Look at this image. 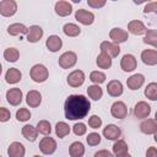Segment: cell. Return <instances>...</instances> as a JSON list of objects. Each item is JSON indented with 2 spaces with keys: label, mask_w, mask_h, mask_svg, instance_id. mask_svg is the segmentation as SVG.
Wrapping results in <instances>:
<instances>
[{
  "label": "cell",
  "mask_w": 157,
  "mask_h": 157,
  "mask_svg": "<svg viewBox=\"0 0 157 157\" xmlns=\"http://www.w3.org/2000/svg\"><path fill=\"white\" fill-rule=\"evenodd\" d=\"M146 157H157V148L156 147H148L146 151Z\"/></svg>",
  "instance_id": "cell-47"
},
{
  "label": "cell",
  "mask_w": 157,
  "mask_h": 157,
  "mask_svg": "<svg viewBox=\"0 0 157 157\" xmlns=\"http://www.w3.org/2000/svg\"><path fill=\"white\" fill-rule=\"evenodd\" d=\"M45 45L50 52L54 53V52H58L61 48L63 40H61V38L59 36H49L48 39L45 40Z\"/></svg>",
  "instance_id": "cell-24"
},
{
  "label": "cell",
  "mask_w": 157,
  "mask_h": 157,
  "mask_svg": "<svg viewBox=\"0 0 157 157\" xmlns=\"http://www.w3.org/2000/svg\"><path fill=\"white\" fill-rule=\"evenodd\" d=\"M77 61V55L74 52H65L59 58V65L63 69H70L72 67Z\"/></svg>",
  "instance_id": "cell-4"
},
{
  "label": "cell",
  "mask_w": 157,
  "mask_h": 157,
  "mask_svg": "<svg viewBox=\"0 0 157 157\" xmlns=\"http://www.w3.org/2000/svg\"><path fill=\"white\" fill-rule=\"evenodd\" d=\"M69 153L71 157H82L85 153V147H83L82 142H80V141L72 142L69 147Z\"/></svg>",
  "instance_id": "cell-27"
},
{
  "label": "cell",
  "mask_w": 157,
  "mask_h": 157,
  "mask_svg": "<svg viewBox=\"0 0 157 157\" xmlns=\"http://www.w3.org/2000/svg\"><path fill=\"white\" fill-rule=\"evenodd\" d=\"M128 31L131 32L132 34L141 36V34L146 33L147 29H146L145 25H144L141 21H139V20H132V21H130V22L128 23Z\"/></svg>",
  "instance_id": "cell-19"
},
{
  "label": "cell",
  "mask_w": 157,
  "mask_h": 157,
  "mask_svg": "<svg viewBox=\"0 0 157 157\" xmlns=\"http://www.w3.org/2000/svg\"><path fill=\"white\" fill-rule=\"evenodd\" d=\"M10 117H11L10 110H9L7 108L1 107V108H0V121L5 123V121H7V120L10 119Z\"/></svg>",
  "instance_id": "cell-44"
},
{
  "label": "cell",
  "mask_w": 157,
  "mask_h": 157,
  "mask_svg": "<svg viewBox=\"0 0 157 157\" xmlns=\"http://www.w3.org/2000/svg\"><path fill=\"white\" fill-rule=\"evenodd\" d=\"M26 102H27V104H28L29 107L37 108V107L40 104V102H42V96H40V93H39L38 91L32 90V91H29V92L27 93V96H26Z\"/></svg>",
  "instance_id": "cell-23"
},
{
  "label": "cell",
  "mask_w": 157,
  "mask_h": 157,
  "mask_svg": "<svg viewBox=\"0 0 157 157\" xmlns=\"http://www.w3.org/2000/svg\"><path fill=\"white\" fill-rule=\"evenodd\" d=\"M22 135L26 140H28L29 142H33V141H36V139L38 136V130H37V128H34L32 125H25L22 128Z\"/></svg>",
  "instance_id": "cell-26"
},
{
  "label": "cell",
  "mask_w": 157,
  "mask_h": 157,
  "mask_svg": "<svg viewBox=\"0 0 157 157\" xmlns=\"http://www.w3.org/2000/svg\"><path fill=\"white\" fill-rule=\"evenodd\" d=\"M134 114L139 119H145L151 114V107L144 101L137 102L134 107Z\"/></svg>",
  "instance_id": "cell-10"
},
{
  "label": "cell",
  "mask_w": 157,
  "mask_h": 157,
  "mask_svg": "<svg viewBox=\"0 0 157 157\" xmlns=\"http://www.w3.org/2000/svg\"><path fill=\"white\" fill-rule=\"evenodd\" d=\"M39 150L44 155H52L56 150V141L53 137H43L39 142Z\"/></svg>",
  "instance_id": "cell-5"
},
{
  "label": "cell",
  "mask_w": 157,
  "mask_h": 157,
  "mask_svg": "<svg viewBox=\"0 0 157 157\" xmlns=\"http://www.w3.org/2000/svg\"><path fill=\"white\" fill-rule=\"evenodd\" d=\"M155 120L157 121V112H156V114H155Z\"/></svg>",
  "instance_id": "cell-50"
},
{
  "label": "cell",
  "mask_w": 157,
  "mask_h": 157,
  "mask_svg": "<svg viewBox=\"0 0 157 157\" xmlns=\"http://www.w3.org/2000/svg\"><path fill=\"white\" fill-rule=\"evenodd\" d=\"M29 75H31V78H32L34 82L42 83V82L47 81L49 72H48V69H47L44 65H42V64H36L34 66H32Z\"/></svg>",
  "instance_id": "cell-2"
},
{
  "label": "cell",
  "mask_w": 157,
  "mask_h": 157,
  "mask_svg": "<svg viewBox=\"0 0 157 157\" xmlns=\"http://www.w3.org/2000/svg\"><path fill=\"white\" fill-rule=\"evenodd\" d=\"M144 82H145V77H144V75H141V74H135V75L130 76V77L126 80L128 87H129L130 90H132V91L139 90V88L144 85Z\"/></svg>",
  "instance_id": "cell-20"
},
{
  "label": "cell",
  "mask_w": 157,
  "mask_h": 157,
  "mask_svg": "<svg viewBox=\"0 0 157 157\" xmlns=\"http://www.w3.org/2000/svg\"><path fill=\"white\" fill-rule=\"evenodd\" d=\"M140 130L141 132L146 135L156 134L157 132V121L155 119H146L140 124Z\"/></svg>",
  "instance_id": "cell-17"
},
{
  "label": "cell",
  "mask_w": 157,
  "mask_h": 157,
  "mask_svg": "<svg viewBox=\"0 0 157 157\" xmlns=\"http://www.w3.org/2000/svg\"><path fill=\"white\" fill-rule=\"evenodd\" d=\"M103 135L107 140H118L121 135V130L114 124H108L103 129Z\"/></svg>",
  "instance_id": "cell-14"
},
{
  "label": "cell",
  "mask_w": 157,
  "mask_h": 157,
  "mask_svg": "<svg viewBox=\"0 0 157 157\" xmlns=\"http://www.w3.org/2000/svg\"><path fill=\"white\" fill-rule=\"evenodd\" d=\"M109 37L110 39L113 40V43L115 44H119V43H124L128 40L129 36H128V32L123 28H113L110 29L109 32Z\"/></svg>",
  "instance_id": "cell-11"
},
{
  "label": "cell",
  "mask_w": 157,
  "mask_h": 157,
  "mask_svg": "<svg viewBox=\"0 0 157 157\" xmlns=\"http://www.w3.org/2000/svg\"><path fill=\"white\" fill-rule=\"evenodd\" d=\"M69 132H70V126H69L66 123L59 121V123L55 125V134H56L58 137L63 139V137H65Z\"/></svg>",
  "instance_id": "cell-34"
},
{
  "label": "cell",
  "mask_w": 157,
  "mask_h": 157,
  "mask_svg": "<svg viewBox=\"0 0 157 157\" xmlns=\"http://www.w3.org/2000/svg\"><path fill=\"white\" fill-rule=\"evenodd\" d=\"M43 37V29L39 27V26H31L28 28V32H27V40L31 42V43H36L38 42L40 38Z\"/></svg>",
  "instance_id": "cell-22"
},
{
  "label": "cell",
  "mask_w": 157,
  "mask_h": 157,
  "mask_svg": "<svg viewBox=\"0 0 157 157\" xmlns=\"http://www.w3.org/2000/svg\"><path fill=\"white\" fill-rule=\"evenodd\" d=\"M136 65H137L136 59H135V56L131 55V54H125V55L123 56L121 61H120V67H121L124 71H126V72H130V71L135 70V69H136Z\"/></svg>",
  "instance_id": "cell-13"
},
{
  "label": "cell",
  "mask_w": 157,
  "mask_h": 157,
  "mask_svg": "<svg viewBox=\"0 0 157 157\" xmlns=\"http://www.w3.org/2000/svg\"><path fill=\"white\" fill-rule=\"evenodd\" d=\"M6 99L11 105H18L22 102V91L17 87L10 88L6 92Z\"/></svg>",
  "instance_id": "cell-12"
},
{
  "label": "cell",
  "mask_w": 157,
  "mask_h": 157,
  "mask_svg": "<svg viewBox=\"0 0 157 157\" xmlns=\"http://www.w3.org/2000/svg\"><path fill=\"white\" fill-rule=\"evenodd\" d=\"M86 130H87V128H86V125H85L83 123H76V124L72 126V131H74V134L77 135V136L83 135V134L86 132Z\"/></svg>",
  "instance_id": "cell-41"
},
{
  "label": "cell",
  "mask_w": 157,
  "mask_h": 157,
  "mask_svg": "<svg viewBox=\"0 0 157 157\" xmlns=\"http://www.w3.org/2000/svg\"><path fill=\"white\" fill-rule=\"evenodd\" d=\"M31 118V113L27 108H20L16 112V119L18 121H27Z\"/></svg>",
  "instance_id": "cell-39"
},
{
  "label": "cell",
  "mask_w": 157,
  "mask_h": 157,
  "mask_svg": "<svg viewBox=\"0 0 157 157\" xmlns=\"http://www.w3.org/2000/svg\"><path fill=\"white\" fill-rule=\"evenodd\" d=\"M25 153H26V150L21 142H12L7 148L9 157H23Z\"/></svg>",
  "instance_id": "cell-18"
},
{
  "label": "cell",
  "mask_w": 157,
  "mask_h": 157,
  "mask_svg": "<svg viewBox=\"0 0 157 157\" xmlns=\"http://www.w3.org/2000/svg\"><path fill=\"white\" fill-rule=\"evenodd\" d=\"M56 15L61 16V17H65V16H69L72 11V6L70 2L67 1H58L55 4V7H54Z\"/></svg>",
  "instance_id": "cell-21"
},
{
  "label": "cell",
  "mask_w": 157,
  "mask_h": 157,
  "mask_svg": "<svg viewBox=\"0 0 157 157\" xmlns=\"http://www.w3.org/2000/svg\"><path fill=\"white\" fill-rule=\"evenodd\" d=\"M63 32H64L67 37H76V36L80 34L81 28H80L77 25H75V23H66V25H64V27H63Z\"/></svg>",
  "instance_id": "cell-30"
},
{
  "label": "cell",
  "mask_w": 157,
  "mask_h": 157,
  "mask_svg": "<svg viewBox=\"0 0 157 157\" xmlns=\"http://www.w3.org/2000/svg\"><path fill=\"white\" fill-rule=\"evenodd\" d=\"M94 157H113V155L107 150H101L94 153Z\"/></svg>",
  "instance_id": "cell-46"
},
{
  "label": "cell",
  "mask_w": 157,
  "mask_h": 157,
  "mask_svg": "<svg viewBox=\"0 0 157 157\" xmlns=\"http://www.w3.org/2000/svg\"><path fill=\"white\" fill-rule=\"evenodd\" d=\"M128 150H129V147H128V145H126V142L124 140H118L113 145V152H114L115 156L126 155L128 153Z\"/></svg>",
  "instance_id": "cell-29"
},
{
  "label": "cell",
  "mask_w": 157,
  "mask_h": 157,
  "mask_svg": "<svg viewBox=\"0 0 157 157\" xmlns=\"http://www.w3.org/2000/svg\"><path fill=\"white\" fill-rule=\"evenodd\" d=\"M110 113H112V115H113L114 118H117V119H124V118L126 117V114H128V108H126V105H125L124 102L118 101V102H114V103L112 104V107H110Z\"/></svg>",
  "instance_id": "cell-9"
},
{
  "label": "cell",
  "mask_w": 157,
  "mask_h": 157,
  "mask_svg": "<svg viewBox=\"0 0 157 157\" xmlns=\"http://www.w3.org/2000/svg\"><path fill=\"white\" fill-rule=\"evenodd\" d=\"M107 92L112 97H119L123 93V85L118 80H112L107 85Z\"/></svg>",
  "instance_id": "cell-16"
},
{
  "label": "cell",
  "mask_w": 157,
  "mask_h": 157,
  "mask_svg": "<svg viewBox=\"0 0 157 157\" xmlns=\"http://www.w3.org/2000/svg\"><path fill=\"white\" fill-rule=\"evenodd\" d=\"M17 11V4L13 0H1L0 1V13L5 17L13 16Z\"/></svg>",
  "instance_id": "cell-3"
},
{
  "label": "cell",
  "mask_w": 157,
  "mask_h": 157,
  "mask_svg": "<svg viewBox=\"0 0 157 157\" xmlns=\"http://www.w3.org/2000/svg\"><path fill=\"white\" fill-rule=\"evenodd\" d=\"M144 43L157 48V29H147L145 33Z\"/></svg>",
  "instance_id": "cell-31"
},
{
  "label": "cell",
  "mask_w": 157,
  "mask_h": 157,
  "mask_svg": "<svg viewBox=\"0 0 157 157\" xmlns=\"http://www.w3.org/2000/svg\"><path fill=\"white\" fill-rule=\"evenodd\" d=\"M141 60L144 64L153 66L157 64V50L153 49H145L141 53Z\"/></svg>",
  "instance_id": "cell-15"
},
{
  "label": "cell",
  "mask_w": 157,
  "mask_h": 157,
  "mask_svg": "<svg viewBox=\"0 0 157 157\" xmlns=\"http://www.w3.org/2000/svg\"><path fill=\"white\" fill-rule=\"evenodd\" d=\"M90 80L93 82V83H102L105 81V75L101 71H92L91 75H90Z\"/></svg>",
  "instance_id": "cell-38"
},
{
  "label": "cell",
  "mask_w": 157,
  "mask_h": 157,
  "mask_svg": "<svg viewBox=\"0 0 157 157\" xmlns=\"http://www.w3.org/2000/svg\"><path fill=\"white\" fill-rule=\"evenodd\" d=\"M98 67L101 69H109L112 66V58L108 56L107 54L104 53H101L98 56H97V60H96Z\"/></svg>",
  "instance_id": "cell-32"
},
{
  "label": "cell",
  "mask_w": 157,
  "mask_h": 157,
  "mask_svg": "<svg viewBox=\"0 0 157 157\" xmlns=\"http://www.w3.org/2000/svg\"><path fill=\"white\" fill-rule=\"evenodd\" d=\"M101 52L104 53V54H107L110 58H115L120 53V48H119L118 44H115L113 42L104 40V42L101 43Z\"/></svg>",
  "instance_id": "cell-6"
},
{
  "label": "cell",
  "mask_w": 157,
  "mask_h": 157,
  "mask_svg": "<svg viewBox=\"0 0 157 157\" xmlns=\"http://www.w3.org/2000/svg\"><path fill=\"white\" fill-rule=\"evenodd\" d=\"M75 18H76L80 23H82V25H85V26H88V25H92V23H93V21H94V15H93L92 12L85 10V9H80V10H77V11L75 12Z\"/></svg>",
  "instance_id": "cell-7"
},
{
  "label": "cell",
  "mask_w": 157,
  "mask_h": 157,
  "mask_svg": "<svg viewBox=\"0 0 157 157\" xmlns=\"http://www.w3.org/2000/svg\"><path fill=\"white\" fill-rule=\"evenodd\" d=\"M27 32H28V28L22 23H12L7 27V33L10 36H18V34H23Z\"/></svg>",
  "instance_id": "cell-28"
},
{
  "label": "cell",
  "mask_w": 157,
  "mask_h": 157,
  "mask_svg": "<svg viewBox=\"0 0 157 157\" xmlns=\"http://www.w3.org/2000/svg\"><path fill=\"white\" fill-rule=\"evenodd\" d=\"M86 140H87V144L90 146H96V145H98L101 142V136L97 132H91V134L87 135Z\"/></svg>",
  "instance_id": "cell-40"
},
{
  "label": "cell",
  "mask_w": 157,
  "mask_h": 157,
  "mask_svg": "<svg viewBox=\"0 0 157 157\" xmlns=\"http://www.w3.org/2000/svg\"><path fill=\"white\" fill-rule=\"evenodd\" d=\"M37 130H38V132H40V134H43V135L50 134V131H52L50 123L47 121V120H40V121H38V124H37Z\"/></svg>",
  "instance_id": "cell-37"
},
{
  "label": "cell",
  "mask_w": 157,
  "mask_h": 157,
  "mask_svg": "<svg viewBox=\"0 0 157 157\" xmlns=\"http://www.w3.org/2000/svg\"><path fill=\"white\" fill-rule=\"evenodd\" d=\"M85 82V74L81 70H75L69 74L67 76V83L71 87H80Z\"/></svg>",
  "instance_id": "cell-8"
},
{
  "label": "cell",
  "mask_w": 157,
  "mask_h": 157,
  "mask_svg": "<svg viewBox=\"0 0 157 157\" xmlns=\"http://www.w3.org/2000/svg\"><path fill=\"white\" fill-rule=\"evenodd\" d=\"M87 93H88L90 98H92L93 101H98V99L102 98L103 91H102V88H101L98 85H92V86H88Z\"/></svg>",
  "instance_id": "cell-33"
},
{
  "label": "cell",
  "mask_w": 157,
  "mask_h": 157,
  "mask_svg": "<svg viewBox=\"0 0 157 157\" xmlns=\"http://www.w3.org/2000/svg\"><path fill=\"white\" fill-rule=\"evenodd\" d=\"M145 96L151 101H157V82H151L146 86Z\"/></svg>",
  "instance_id": "cell-35"
},
{
  "label": "cell",
  "mask_w": 157,
  "mask_h": 157,
  "mask_svg": "<svg viewBox=\"0 0 157 157\" xmlns=\"http://www.w3.org/2000/svg\"><path fill=\"white\" fill-rule=\"evenodd\" d=\"M87 4H88V6H91V7L98 9V7L104 6V5H105V1H104V0H87Z\"/></svg>",
  "instance_id": "cell-45"
},
{
  "label": "cell",
  "mask_w": 157,
  "mask_h": 157,
  "mask_svg": "<svg viewBox=\"0 0 157 157\" xmlns=\"http://www.w3.org/2000/svg\"><path fill=\"white\" fill-rule=\"evenodd\" d=\"M4 58L10 63H15L20 58V53L16 48H6L4 52Z\"/></svg>",
  "instance_id": "cell-36"
},
{
  "label": "cell",
  "mask_w": 157,
  "mask_h": 157,
  "mask_svg": "<svg viewBox=\"0 0 157 157\" xmlns=\"http://www.w3.org/2000/svg\"><path fill=\"white\" fill-rule=\"evenodd\" d=\"M117 157H131L129 153H126V155H123V156H117Z\"/></svg>",
  "instance_id": "cell-48"
},
{
  "label": "cell",
  "mask_w": 157,
  "mask_h": 157,
  "mask_svg": "<svg viewBox=\"0 0 157 157\" xmlns=\"http://www.w3.org/2000/svg\"><path fill=\"white\" fill-rule=\"evenodd\" d=\"M155 141H156V142H157V132H156V134H155Z\"/></svg>",
  "instance_id": "cell-49"
},
{
  "label": "cell",
  "mask_w": 157,
  "mask_h": 157,
  "mask_svg": "<svg viewBox=\"0 0 157 157\" xmlns=\"http://www.w3.org/2000/svg\"><path fill=\"white\" fill-rule=\"evenodd\" d=\"M33 157H42V156H38V155H36V156H33Z\"/></svg>",
  "instance_id": "cell-51"
},
{
  "label": "cell",
  "mask_w": 157,
  "mask_h": 157,
  "mask_svg": "<svg viewBox=\"0 0 157 157\" xmlns=\"http://www.w3.org/2000/svg\"><path fill=\"white\" fill-rule=\"evenodd\" d=\"M21 77H22V74L16 67H10L5 74V78L7 83H17L21 80Z\"/></svg>",
  "instance_id": "cell-25"
},
{
  "label": "cell",
  "mask_w": 157,
  "mask_h": 157,
  "mask_svg": "<svg viewBox=\"0 0 157 157\" xmlns=\"http://www.w3.org/2000/svg\"><path fill=\"white\" fill-rule=\"evenodd\" d=\"M88 125H90L92 129H98V128H101V125H102V119H101L98 115H92V117L88 119Z\"/></svg>",
  "instance_id": "cell-42"
},
{
  "label": "cell",
  "mask_w": 157,
  "mask_h": 157,
  "mask_svg": "<svg viewBox=\"0 0 157 157\" xmlns=\"http://www.w3.org/2000/svg\"><path fill=\"white\" fill-rule=\"evenodd\" d=\"M91 109L88 98L82 94H71L66 98L64 104L65 117L69 120H77L85 118Z\"/></svg>",
  "instance_id": "cell-1"
},
{
  "label": "cell",
  "mask_w": 157,
  "mask_h": 157,
  "mask_svg": "<svg viewBox=\"0 0 157 157\" xmlns=\"http://www.w3.org/2000/svg\"><path fill=\"white\" fill-rule=\"evenodd\" d=\"M144 12H145V13H150V12H152V13L157 15V1H153V2H148V4L145 6V9H144Z\"/></svg>",
  "instance_id": "cell-43"
}]
</instances>
